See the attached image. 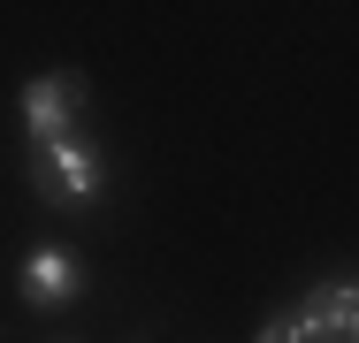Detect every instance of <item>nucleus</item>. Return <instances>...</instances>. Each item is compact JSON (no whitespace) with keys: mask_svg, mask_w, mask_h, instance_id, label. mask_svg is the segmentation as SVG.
Returning <instances> with one entry per match:
<instances>
[{"mask_svg":"<svg viewBox=\"0 0 359 343\" xmlns=\"http://www.w3.org/2000/svg\"><path fill=\"white\" fill-rule=\"evenodd\" d=\"M31 183H39V199H46V206H92V199H100V183H107V160L69 130V137L31 145Z\"/></svg>","mask_w":359,"mask_h":343,"instance_id":"1","label":"nucleus"},{"mask_svg":"<svg viewBox=\"0 0 359 343\" xmlns=\"http://www.w3.org/2000/svg\"><path fill=\"white\" fill-rule=\"evenodd\" d=\"M76 115H84V76L76 69H54V76H31L23 84V130H31V145L69 137Z\"/></svg>","mask_w":359,"mask_h":343,"instance_id":"2","label":"nucleus"},{"mask_svg":"<svg viewBox=\"0 0 359 343\" xmlns=\"http://www.w3.org/2000/svg\"><path fill=\"white\" fill-rule=\"evenodd\" d=\"M23 305H39V313H54V305H76V290H84V267H76V252L62 244H39L31 260H23Z\"/></svg>","mask_w":359,"mask_h":343,"instance_id":"3","label":"nucleus"},{"mask_svg":"<svg viewBox=\"0 0 359 343\" xmlns=\"http://www.w3.org/2000/svg\"><path fill=\"white\" fill-rule=\"evenodd\" d=\"M298 313L313 321L321 343H359V274H337V282H313L298 298Z\"/></svg>","mask_w":359,"mask_h":343,"instance_id":"4","label":"nucleus"},{"mask_svg":"<svg viewBox=\"0 0 359 343\" xmlns=\"http://www.w3.org/2000/svg\"><path fill=\"white\" fill-rule=\"evenodd\" d=\"M252 343H321V336H313V321L290 305V313H276V321H260V336H252Z\"/></svg>","mask_w":359,"mask_h":343,"instance_id":"5","label":"nucleus"}]
</instances>
